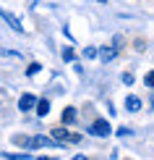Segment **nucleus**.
<instances>
[{
    "mask_svg": "<svg viewBox=\"0 0 154 160\" xmlns=\"http://www.w3.org/2000/svg\"><path fill=\"white\" fill-rule=\"evenodd\" d=\"M24 147H26V150H37V147H52V150H58V147H63V144L55 142L52 137H39V134H37V137H29V139H26Z\"/></svg>",
    "mask_w": 154,
    "mask_h": 160,
    "instance_id": "nucleus-1",
    "label": "nucleus"
},
{
    "mask_svg": "<svg viewBox=\"0 0 154 160\" xmlns=\"http://www.w3.org/2000/svg\"><path fill=\"white\" fill-rule=\"evenodd\" d=\"M50 137L52 139H55V142H60V144H63V142H78V139H81V137H78V134H71V131L68 129H63V126H55V129H50Z\"/></svg>",
    "mask_w": 154,
    "mask_h": 160,
    "instance_id": "nucleus-2",
    "label": "nucleus"
},
{
    "mask_svg": "<svg viewBox=\"0 0 154 160\" xmlns=\"http://www.w3.org/2000/svg\"><path fill=\"white\" fill-rule=\"evenodd\" d=\"M89 134H94V137H110L112 134V129H110V121H105V118H97L94 123L89 126Z\"/></svg>",
    "mask_w": 154,
    "mask_h": 160,
    "instance_id": "nucleus-3",
    "label": "nucleus"
},
{
    "mask_svg": "<svg viewBox=\"0 0 154 160\" xmlns=\"http://www.w3.org/2000/svg\"><path fill=\"white\" fill-rule=\"evenodd\" d=\"M0 18H3V21H5V24H8V26H11V29H13V32H18V34H24V32H26V29H24V24H21V21H18V18H16V16H13V13H11V11H5V8H0Z\"/></svg>",
    "mask_w": 154,
    "mask_h": 160,
    "instance_id": "nucleus-4",
    "label": "nucleus"
},
{
    "mask_svg": "<svg viewBox=\"0 0 154 160\" xmlns=\"http://www.w3.org/2000/svg\"><path fill=\"white\" fill-rule=\"evenodd\" d=\"M97 58L102 63L115 61V58H118V48H115V45H102V48H97Z\"/></svg>",
    "mask_w": 154,
    "mask_h": 160,
    "instance_id": "nucleus-5",
    "label": "nucleus"
},
{
    "mask_svg": "<svg viewBox=\"0 0 154 160\" xmlns=\"http://www.w3.org/2000/svg\"><path fill=\"white\" fill-rule=\"evenodd\" d=\"M37 95H31V92H24L21 97H18V110L21 113H29V110H34V105H37Z\"/></svg>",
    "mask_w": 154,
    "mask_h": 160,
    "instance_id": "nucleus-6",
    "label": "nucleus"
},
{
    "mask_svg": "<svg viewBox=\"0 0 154 160\" xmlns=\"http://www.w3.org/2000/svg\"><path fill=\"white\" fill-rule=\"evenodd\" d=\"M76 118H78L76 108H65L63 116H60V123H63V126H71V123H76Z\"/></svg>",
    "mask_w": 154,
    "mask_h": 160,
    "instance_id": "nucleus-7",
    "label": "nucleus"
},
{
    "mask_svg": "<svg viewBox=\"0 0 154 160\" xmlns=\"http://www.w3.org/2000/svg\"><path fill=\"white\" fill-rule=\"evenodd\" d=\"M34 110H37V116L39 118H44L50 113V100L47 97H42V100H37V105H34Z\"/></svg>",
    "mask_w": 154,
    "mask_h": 160,
    "instance_id": "nucleus-8",
    "label": "nucleus"
},
{
    "mask_svg": "<svg viewBox=\"0 0 154 160\" xmlns=\"http://www.w3.org/2000/svg\"><path fill=\"white\" fill-rule=\"evenodd\" d=\"M125 110H131V113L141 110V100H138L136 95H128V97H125Z\"/></svg>",
    "mask_w": 154,
    "mask_h": 160,
    "instance_id": "nucleus-9",
    "label": "nucleus"
},
{
    "mask_svg": "<svg viewBox=\"0 0 154 160\" xmlns=\"http://www.w3.org/2000/svg\"><path fill=\"white\" fill-rule=\"evenodd\" d=\"M3 160H31L29 152H3Z\"/></svg>",
    "mask_w": 154,
    "mask_h": 160,
    "instance_id": "nucleus-10",
    "label": "nucleus"
},
{
    "mask_svg": "<svg viewBox=\"0 0 154 160\" xmlns=\"http://www.w3.org/2000/svg\"><path fill=\"white\" fill-rule=\"evenodd\" d=\"M63 61H65V63H71V61H76V50H73L71 45H68V48H63Z\"/></svg>",
    "mask_w": 154,
    "mask_h": 160,
    "instance_id": "nucleus-11",
    "label": "nucleus"
},
{
    "mask_svg": "<svg viewBox=\"0 0 154 160\" xmlns=\"http://www.w3.org/2000/svg\"><path fill=\"white\" fill-rule=\"evenodd\" d=\"M39 71H42V63H29L26 66V76H37Z\"/></svg>",
    "mask_w": 154,
    "mask_h": 160,
    "instance_id": "nucleus-12",
    "label": "nucleus"
},
{
    "mask_svg": "<svg viewBox=\"0 0 154 160\" xmlns=\"http://www.w3.org/2000/svg\"><path fill=\"white\" fill-rule=\"evenodd\" d=\"M144 84L149 87V89H154V71H149V74L144 76Z\"/></svg>",
    "mask_w": 154,
    "mask_h": 160,
    "instance_id": "nucleus-13",
    "label": "nucleus"
},
{
    "mask_svg": "<svg viewBox=\"0 0 154 160\" xmlns=\"http://www.w3.org/2000/svg\"><path fill=\"white\" fill-rule=\"evenodd\" d=\"M84 58H97V48H84Z\"/></svg>",
    "mask_w": 154,
    "mask_h": 160,
    "instance_id": "nucleus-14",
    "label": "nucleus"
},
{
    "mask_svg": "<svg viewBox=\"0 0 154 160\" xmlns=\"http://www.w3.org/2000/svg\"><path fill=\"white\" fill-rule=\"evenodd\" d=\"M120 82H123V84H133V74H128V71H125V74L120 76Z\"/></svg>",
    "mask_w": 154,
    "mask_h": 160,
    "instance_id": "nucleus-15",
    "label": "nucleus"
},
{
    "mask_svg": "<svg viewBox=\"0 0 154 160\" xmlns=\"http://www.w3.org/2000/svg\"><path fill=\"white\" fill-rule=\"evenodd\" d=\"M73 160H89L86 155H73Z\"/></svg>",
    "mask_w": 154,
    "mask_h": 160,
    "instance_id": "nucleus-16",
    "label": "nucleus"
},
{
    "mask_svg": "<svg viewBox=\"0 0 154 160\" xmlns=\"http://www.w3.org/2000/svg\"><path fill=\"white\" fill-rule=\"evenodd\" d=\"M31 160H52V158H47V155H42V158H31Z\"/></svg>",
    "mask_w": 154,
    "mask_h": 160,
    "instance_id": "nucleus-17",
    "label": "nucleus"
},
{
    "mask_svg": "<svg viewBox=\"0 0 154 160\" xmlns=\"http://www.w3.org/2000/svg\"><path fill=\"white\" fill-rule=\"evenodd\" d=\"M91 3H107V0H91Z\"/></svg>",
    "mask_w": 154,
    "mask_h": 160,
    "instance_id": "nucleus-18",
    "label": "nucleus"
},
{
    "mask_svg": "<svg viewBox=\"0 0 154 160\" xmlns=\"http://www.w3.org/2000/svg\"><path fill=\"white\" fill-rule=\"evenodd\" d=\"M152 108H154V97H152Z\"/></svg>",
    "mask_w": 154,
    "mask_h": 160,
    "instance_id": "nucleus-19",
    "label": "nucleus"
}]
</instances>
